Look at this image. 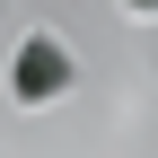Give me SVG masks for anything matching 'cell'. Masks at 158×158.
Instances as JSON below:
<instances>
[{"instance_id":"1","label":"cell","mask_w":158,"mask_h":158,"mask_svg":"<svg viewBox=\"0 0 158 158\" xmlns=\"http://www.w3.org/2000/svg\"><path fill=\"white\" fill-rule=\"evenodd\" d=\"M62 88H70L62 35H18V53H9V97H18V106H44V97H62Z\"/></svg>"},{"instance_id":"2","label":"cell","mask_w":158,"mask_h":158,"mask_svg":"<svg viewBox=\"0 0 158 158\" xmlns=\"http://www.w3.org/2000/svg\"><path fill=\"white\" fill-rule=\"evenodd\" d=\"M123 9H158V0H123Z\"/></svg>"}]
</instances>
